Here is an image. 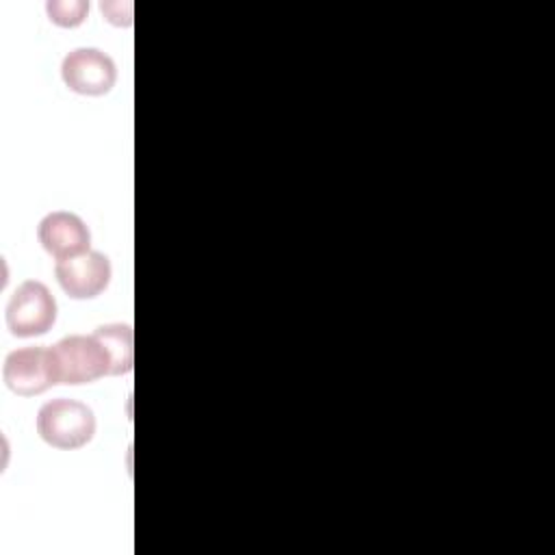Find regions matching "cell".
<instances>
[{
	"label": "cell",
	"instance_id": "3957f363",
	"mask_svg": "<svg viewBox=\"0 0 555 555\" xmlns=\"http://www.w3.org/2000/svg\"><path fill=\"white\" fill-rule=\"evenodd\" d=\"M56 299L39 280L22 282L7 301L4 317L13 336H43L56 323Z\"/></svg>",
	"mask_w": 555,
	"mask_h": 555
},
{
	"label": "cell",
	"instance_id": "8992f818",
	"mask_svg": "<svg viewBox=\"0 0 555 555\" xmlns=\"http://www.w3.org/2000/svg\"><path fill=\"white\" fill-rule=\"evenodd\" d=\"M54 275L72 299H93L108 288L113 267L106 254L89 249L85 254L56 260Z\"/></svg>",
	"mask_w": 555,
	"mask_h": 555
},
{
	"label": "cell",
	"instance_id": "7a4b0ae2",
	"mask_svg": "<svg viewBox=\"0 0 555 555\" xmlns=\"http://www.w3.org/2000/svg\"><path fill=\"white\" fill-rule=\"evenodd\" d=\"M56 382L80 386L111 375V356L95 334H69L50 347Z\"/></svg>",
	"mask_w": 555,
	"mask_h": 555
},
{
	"label": "cell",
	"instance_id": "52a82bcc",
	"mask_svg": "<svg viewBox=\"0 0 555 555\" xmlns=\"http://www.w3.org/2000/svg\"><path fill=\"white\" fill-rule=\"evenodd\" d=\"M37 238L54 260H65L91 249L89 225L69 210L48 212L37 225Z\"/></svg>",
	"mask_w": 555,
	"mask_h": 555
},
{
	"label": "cell",
	"instance_id": "30bf717a",
	"mask_svg": "<svg viewBox=\"0 0 555 555\" xmlns=\"http://www.w3.org/2000/svg\"><path fill=\"white\" fill-rule=\"evenodd\" d=\"M100 9L106 15V20L115 26H130L132 24V13H124L121 2H102Z\"/></svg>",
	"mask_w": 555,
	"mask_h": 555
},
{
	"label": "cell",
	"instance_id": "277c9868",
	"mask_svg": "<svg viewBox=\"0 0 555 555\" xmlns=\"http://www.w3.org/2000/svg\"><path fill=\"white\" fill-rule=\"evenodd\" d=\"M7 388L20 397H35L56 386V369L50 347H20L7 353L2 364Z\"/></svg>",
	"mask_w": 555,
	"mask_h": 555
},
{
	"label": "cell",
	"instance_id": "5b68a950",
	"mask_svg": "<svg viewBox=\"0 0 555 555\" xmlns=\"http://www.w3.org/2000/svg\"><path fill=\"white\" fill-rule=\"evenodd\" d=\"M61 78L69 91L98 98L115 87L117 67L113 59L98 48H76L63 59Z\"/></svg>",
	"mask_w": 555,
	"mask_h": 555
},
{
	"label": "cell",
	"instance_id": "9c48e42d",
	"mask_svg": "<svg viewBox=\"0 0 555 555\" xmlns=\"http://www.w3.org/2000/svg\"><path fill=\"white\" fill-rule=\"evenodd\" d=\"M50 22L61 28H74L85 22L89 13V2L85 0H52L46 4Z\"/></svg>",
	"mask_w": 555,
	"mask_h": 555
},
{
	"label": "cell",
	"instance_id": "ba28073f",
	"mask_svg": "<svg viewBox=\"0 0 555 555\" xmlns=\"http://www.w3.org/2000/svg\"><path fill=\"white\" fill-rule=\"evenodd\" d=\"M111 356V375H126L134 364V336L128 323H106L93 332Z\"/></svg>",
	"mask_w": 555,
	"mask_h": 555
},
{
	"label": "cell",
	"instance_id": "6da1fadb",
	"mask_svg": "<svg viewBox=\"0 0 555 555\" xmlns=\"http://www.w3.org/2000/svg\"><path fill=\"white\" fill-rule=\"evenodd\" d=\"M35 427L41 440L48 442L50 447L74 451L93 440L98 423L93 410L87 403L67 397H56L39 408Z\"/></svg>",
	"mask_w": 555,
	"mask_h": 555
}]
</instances>
